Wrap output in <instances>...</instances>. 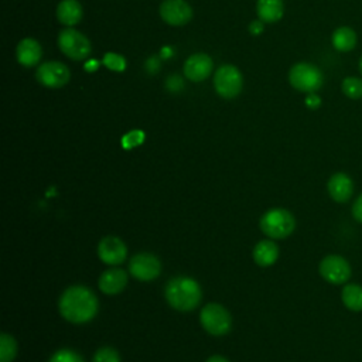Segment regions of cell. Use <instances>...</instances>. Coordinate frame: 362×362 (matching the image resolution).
Returning a JSON list of instances; mask_svg holds the SVG:
<instances>
[{"label":"cell","instance_id":"obj_6","mask_svg":"<svg viewBox=\"0 0 362 362\" xmlns=\"http://www.w3.org/2000/svg\"><path fill=\"white\" fill-rule=\"evenodd\" d=\"M59 47L68 59L74 61H81L91 54V42L80 32L74 29H66L59 35Z\"/></svg>","mask_w":362,"mask_h":362},{"label":"cell","instance_id":"obj_14","mask_svg":"<svg viewBox=\"0 0 362 362\" xmlns=\"http://www.w3.org/2000/svg\"><path fill=\"white\" fill-rule=\"evenodd\" d=\"M126 284H128V273L121 267H111L105 270L98 280V286L101 291L109 296L122 293Z\"/></svg>","mask_w":362,"mask_h":362},{"label":"cell","instance_id":"obj_10","mask_svg":"<svg viewBox=\"0 0 362 362\" xmlns=\"http://www.w3.org/2000/svg\"><path fill=\"white\" fill-rule=\"evenodd\" d=\"M320 274L332 284H342L351 277V266L339 255H328L320 262Z\"/></svg>","mask_w":362,"mask_h":362},{"label":"cell","instance_id":"obj_23","mask_svg":"<svg viewBox=\"0 0 362 362\" xmlns=\"http://www.w3.org/2000/svg\"><path fill=\"white\" fill-rule=\"evenodd\" d=\"M341 90L344 92L345 97H348L349 99H361L362 98V80L356 78V77H346L342 84H341Z\"/></svg>","mask_w":362,"mask_h":362},{"label":"cell","instance_id":"obj_15","mask_svg":"<svg viewBox=\"0 0 362 362\" xmlns=\"http://www.w3.org/2000/svg\"><path fill=\"white\" fill-rule=\"evenodd\" d=\"M328 194L337 203H346L354 194V183L345 173H335L330 177Z\"/></svg>","mask_w":362,"mask_h":362},{"label":"cell","instance_id":"obj_12","mask_svg":"<svg viewBox=\"0 0 362 362\" xmlns=\"http://www.w3.org/2000/svg\"><path fill=\"white\" fill-rule=\"evenodd\" d=\"M98 256L104 263L109 266H118L125 262L128 256V248L121 238L107 236L98 245Z\"/></svg>","mask_w":362,"mask_h":362},{"label":"cell","instance_id":"obj_30","mask_svg":"<svg viewBox=\"0 0 362 362\" xmlns=\"http://www.w3.org/2000/svg\"><path fill=\"white\" fill-rule=\"evenodd\" d=\"M249 30H251L252 35H260L262 30H263V25H262L260 22H253V23L251 25Z\"/></svg>","mask_w":362,"mask_h":362},{"label":"cell","instance_id":"obj_20","mask_svg":"<svg viewBox=\"0 0 362 362\" xmlns=\"http://www.w3.org/2000/svg\"><path fill=\"white\" fill-rule=\"evenodd\" d=\"M356 42H358L356 33L351 28H345V26L337 29L331 37V43L334 49L339 53H348L354 50L356 46Z\"/></svg>","mask_w":362,"mask_h":362},{"label":"cell","instance_id":"obj_16","mask_svg":"<svg viewBox=\"0 0 362 362\" xmlns=\"http://www.w3.org/2000/svg\"><path fill=\"white\" fill-rule=\"evenodd\" d=\"M16 54H18V61L23 67H35L42 60L43 50L37 40L23 39L18 46Z\"/></svg>","mask_w":362,"mask_h":362},{"label":"cell","instance_id":"obj_3","mask_svg":"<svg viewBox=\"0 0 362 362\" xmlns=\"http://www.w3.org/2000/svg\"><path fill=\"white\" fill-rule=\"evenodd\" d=\"M259 227L270 239H283L293 234L296 219L291 212L284 208H272L262 215Z\"/></svg>","mask_w":362,"mask_h":362},{"label":"cell","instance_id":"obj_25","mask_svg":"<svg viewBox=\"0 0 362 362\" xmlns=\"http://www.w3.org/2000/svg\"><path fill=\"white\" fill-rule=\"evenodd\" d=\"M102 63L111 71L122 73V71L126 70V60L121 54H116V53H107Z\"/></svg>","mask_w":362,"mask_h":362},{"label":"cell","instance_id":"obj_5","mask_svg":"<svg viewBox=\"0 0 362 362\" xmlns=\"http://www.w3.org/2000/svg\"><path fill=\"white\" fill-rule=\"evenodd\" d=\"M200 322L208 334L215 337L227 335L232 330L231 313L217 303H210L201 310Z\"/></svg>","mask_w":362,"mask_h":362},{"label":"cell","instance_id":"obj_4","mask_svg":"<svg viewBox=\"0 0 362 362\" xmlns=\"http://www.w3.org/2000/svg\"><path fill=\"white\" fill-rule=\"evenodd\" d=\"M290 85L304 94H315L324 84V76L318 67L310 63H298L289 73Z\"/></svg>","mask_w":362,"mask_h":362},{"label":"cell","instance_id":"obj_8","mask_svg":"<svg viewBox=\"0 0 362 362\" xmlns=\"http://www.w3.org/2000/svg\"><path fill=\"white\" fill-rule=\"evenodd\" d=\"M129 272L135 279L140 282H152L159 277L162 272V263L153 253L142 252L131 259Z\"/></svg>","mask_w":362,"mask_h":362},{"label":"cell","instance_id":"obj_13","mask_svg":"<svg viewBox=\"0 0 362 362\" xmlns=\"http://www.w3.org/2000/svg\"><path fill=\"white\" fill-rule=\"evenodd\" d=\"M214 63L207 54H194L184 64V76L193 83H201L212 73Z\"/></svg>","mask_w":362,"mask_h":362},{"label":"cell","instance_id":"obj_31","mask_svg":"<svg viewBox=\"0 0 362 362\" xmlns=\"http://www.w3.org/2000/svg\"><path fill=\"white\" fill-rule=\"evenodd\" d=\"M205 362H229V361L222 355H212Z\"/></svg>","mask_w":362,"mask_h":362},{"label":"cell","instance_id":"obj_18","mask_svg":"<svg viewBox=\"0 0 362 362\" xmlns=\"http://www.w3.org/2000/svg\"><path fill=\"white\" fill-rule=\"evenodd\" d=\"M57 19L64 26H76L83 19V6L78 0H61L57 6Z\"/></svg>","mask_w":362,"mask_h":362},{"label":"cell","instance_id":"obj_17","mask_svg":"<svg viewBox=\"0 0 362 362\" xmlns=\"http://www.w3.org/2000/svg\"><path fill=\"white\" fill-rule=\"evenodd\" d=\"M279 258V246L272 241H260L253 249V260L260 267H269L276 263Z\"/></svg>","mask_w":362,"mask_h":362},{"label":"cell","instance_id":"obj_27","mask_svg":"<svg viewBox=\"0 0 362 362\" xmlns=\"http://www.w3.org/2000/svg\"><path fill=\"white\" fill-rule=\"evenodd\" d=\"M143 139H145V133L140 132V131H133L131 133H128L123 139H122V145L125 149H132V147H136L139 145L143 143Z\"/></svg>","mask_w":362,"mask_h":362},{"label":"cell","instance_id":"obj_9","mask_svg":"<svg viewBox=\"0 0 362 362\" xmlns=\"http://www.w3.org/2000/svg\"><path fill=\"white\" fill-rule=\"evenodd\" d=\"M36 78L42 85L57 90L68 84L71 74L66 64L59 61H49L37 68Z\"/></svg>","mask_w":362,"mask_h":362},{"label":"cell","instance_id":"obj_28","mask_svg":"<svg viewBox=\"0 0 362 362\" xmlns=\"http://www.w3.org/2000/svg\"><path fill=\"white\" fill-rule=\"evenodd\" d=\"M352 215L356 221L362 222V194L356 198V201L354 203V207H352Z\"/></svg>","mask_w":362,"mask_h":362},{"label":"cell","instance_id":"obj_32","mask_svg":"<svg viewBox=\"0 0 362 362\" xmlns=\"http://www.w3.org/2000/svg\"><path fill=\"white\" fill-rule=\"evenodd\" d=\"M359 73H361V76H362V56H361V59H359Z\"/></svg>","mask_w":362,"mask_h":362},{"label":"cell","instance_id":"obj_19","mask_svg":"<svg viewBox=\"0 0 362 362\" xmlns=\"http://www.w3.org/2000/svg\"><path fill=\"white\" fill-rule=\"evenodd\" d=\"M283 0H258L256 12L260 22L276 23L283 16Z\"/></svg>","mask_w":362,"mask_h":362},{"label":"cell","instance_id":"obj_7","mask_svg":"<svg viewBox=\"0 0 362 362\" xmlns=\"http://www.w3.org/2000/svg\"><path fill=\"white\" fill-rule=\"evenodd\" d=\"M243 80L241 71L234 66H222L215 71L214 87L218 95L225 99H232L238 97L242 91Z\"/></svg>","mask_w":362,"mask_h":362},{"label":"cell","instance_id":"obj_26","mask_svg":"<svg viewBox=\"0 0 362 362\" xmlns=\"http://www.w3.org/2000/svg\"><path fill=\"white\" fill-rule=\"evenodd\" d=\"M92 362H121V355L112 346H102L95 352Z\"/></svg>","mask_w":362,"mask_h":362},{"label":"cell","instance_id":"obj_22","mask_svg":"<svg viewBox=\"0 0 362 362\" xmlns=\"http://www.w3.org/2000/svg\"><path fill=\"white\" fill-rule=\"evenodd\" d=\"M18 351L19 346L16 339L8 332H2L0 335V362H13Z\"/></svg>","mask_w":362,"mask_h":362},{"label":"cell","instance_id":"obj_11","mask_svg":"<svg viewBox=\"0 0 362 362\" xmlns=\"http://www.w3.org/2000/svg\"><path fill=\"white\" fill-rule=\"evenodd\" d=\"M160 16L170 26H184L193 19V9L186 0H164Z\"/></svg>","mask_w":362,"mask_h":362},{"label":"cell","instance_id":"obj_2","mask_svg":"<svg viewBox=\"0 0 362 362\" xmlns=\"http://www.w3.org/2000/svg\"><path fill=\"white\" fill-rule=\"evenodd\" d=\"M164 296L167 303L177 311H193L203 298V290L197 280L188 276H176L167 282Z\"/></svg>","mask_w":362,"mask_h":362},{"label":"cell","instance_id":"obj_1","mask_svg":"<svg viewBox=\"0 0 362 362\" xmlns=\"http://www.w3.org/2000/svg\"><path fill=\"white\" fill-rule=\"evenodd\" d=\"M59 310L68 322L85 324L98 314L99 301L91 289L76 284L64 290L59 300Z\"/></svg>","mask_w":362,"mask_h":362},{"label":"cell","instance_id":"obj_21","mask_svg":"<svg viewBox=\"0 0 362 362\" xmlns=\"http://www.w3.org/2000/svg\"><path fill=\"white\" fill-rule=\"evenodd\" d=\"M342 303L351 311H362V286L346 284L341 293Z\"/></svg>","mask_w":362,"mask_h":362},{"label":"cell","instance_id":"obj_29","mask_svg":"<svg viewBox=\"0 0 362 362\" xmlns=\"http://www.w3.org/2000/svg\"><path fill=\"white\" fill-rule=\"evenodd\" d=\"M306 105H307V108H310V109H317V108H320V105H321V99H320V97H318L317 94H307Z\"/></svg>","mask_w":362,"mask_h":362},{"label":"cell","instance_id":"obj_24","mask_svg":"<svg viewBox=\"0 0 362 362\" xmlns=\"http://www.w3.org/2000/svg\"><path fill=\"white\" fill-rule=\"evenodd\" d=\"M49 362H85V359L76 352L74 349H68V348H63L56 351Z\"/></svg>","mask_w":362,"mask_h":362}]
</instances>
